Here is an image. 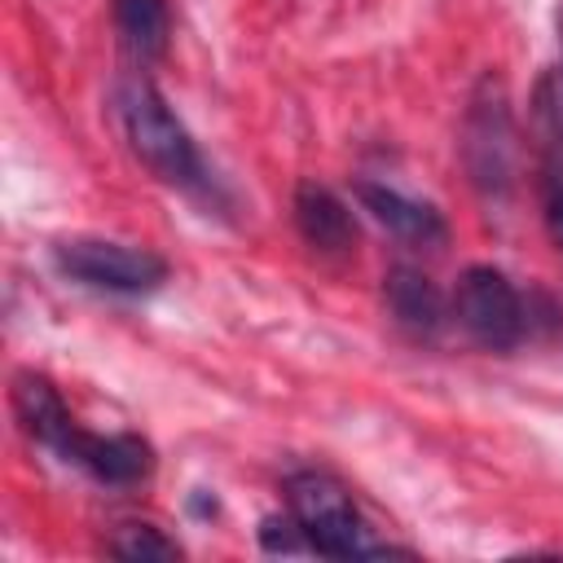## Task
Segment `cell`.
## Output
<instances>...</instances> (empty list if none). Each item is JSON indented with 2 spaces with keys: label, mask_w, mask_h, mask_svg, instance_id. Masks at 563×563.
Here are the masks:
<instances>
[{
  "label": "cell",
  "mask_w": 563,
  "mask_h": 563,
  "mask_svg": "<svg viewBox=\"0 0 563 563\" xmlns=\"http://www.w3.org/2000/svg\"><path fill=\"white\" fill-rule=\"evenodd\" d=\"M295 224H299L303 242L321 255H347L356 242V220H352L347 202L317 180H303L295 189Z\"/></svg>",
  "instance_id": "obj_8"
},
{
  "label": "cell",
  "mask_w": 563,
  "mask_h": 563,
  "mask_svg": "<svg viewBox=\"0 0 563 563\" xmlns=\"http://www.w3.org/2000/svg\"><path fill=\"white\" fill-rule=\"evenodd\" d=\"M462 163L471 185L501 202L515 189V167H519V136H515V114H510V97L501 75H479V84L471 88L466 101V119H462Z\"/></svg>",
  "instance_id": "obj_1"
},
{
  "label": "cell",
  "mask_w": 563,
  "mask_h": 563,
  "mask_svg": "<svg viewBox=\"0 0 563 563\" xmlns=\"http://www.w3.org/2000/svg\"><path fill=\"white\" fill-rule=\"evenodd\" d=\"M541 211H545V229H550L554 246L563 251V163H545V180H541Z\"/></svg>",
  "instance_id": "obj_15"
},
{
  "label": "cell",
  "mask_w": 563,
  "mask_h": 563,
  "mask_svg": "<svg viewBox=\"0 0 563 563\" xmlns=\"http://www.w3.org/2000/svg\"><path fill=\"white\" fill-rule=\"evenodd\" d=\"M53 264L70 282H84L92 290H114V295H145L167 282L163 255L145 246L110 242V238H66L53 246Z\"/></svg>",
  "instance_id": "obj_4"
},
{
  "label": "cell",
  "mask_w": 563,
  "mask_h": 563,
  "mask_svg": "<svg viewBox=\"0 0 563 563\" xmlns=\"http://www.w3.org/2000/svg\"><path fill=\"white\" fill-rule=\"evenodd\" d=\"M453 308H457L462 330L479 347L506 352V347H515L523 339V325H528L523 299H519L515 282L501 268H493V264H475V268H466L457 277Z\"/></svg>",
  "instance_id": "obj_5"
},
{
  "label": "cell",
  "mask_w": 563,
  "mask_h": 563,
  "mask_svg": "<svg viewBox=\"0 0 563 563\" xmlns=\"http://www.w3.org/2000/svg\"><path fill=\"white\" fill-rule=\"evenodd\" d=\"M286 501L299 528L308 532L312 554L325 559H356V554H378V541H369V528L352 501V493L325 475V471H295L286 479Z\"/></svg>",
  "instance_id": "obj_3"
},
{
  "label": "cell",
  "mask_w": 563,
  "mask_h": 563,
  "mask_svg": "<svg viewBox=\"0 0 563 563\" xmlns=\"http://www.w3.org/2000/svg\"><path fill=\"white\" fill-rule=\"evenodd\" d=\"M356 198H361V207H365L387 233H396L400 242H413V246H440V242L449 238L444 216H440L431 202L400 194L396 185L361 180V185H356Z\"/></svg>",
  "instance_id": "obj_7"
},
{
  "label": "cell",
  "mask_w": 563,
  "mask_h": 563,
  "mask_svg": "<svg viewBox=\"0 0 563 563\" xmlns=\"http://www.w3.org/2000/svg\"><path fill=\"white\" fill-rule=\"evenodd\" d=\"M119 119H123V136H128L132 154L163 185H198L202 158L194 150V136L185 132V123L172 114V106L158 97L154 84H145V79L128 84L119 97Z\"/></svg>",
  "instance_id": "obj_2"
},
{
  "label": "cell",
  "mask_w": 563,
  "mask_h": 563,
  "mask_svg": "<svg viewBox=\"0 0 563 563\" xmlns=\"http://www.w3.org/2000/svg\"><path fill=\"white\" fill-rule=\"evenodd\" d=\"M57 457L70 462V466H84L92 479H101L110 488H132L154 466V453L141 435H92L84 427L70 431V440Z\"/></svg>",
  "instance_id": "obj_6"
},
{
  "label": "cell",
  "mask_w": 563,
  "mask_h": 563,
  "mask_svg": "<svg viewBox=\"0 0 563 563\" xmlns=\"http://www.w3.org/2000/svg\"><path fill=\"white\" fill-rule=\"evenodd\" d=\"M532 106H537V128L545 141V163H563V62L537 79Z\"/></svg>",
  "instance_id": "obj_12"
},
{
  "label": "cell",
  "mask_w": 563,
  "mask_h": 563,
  "mask_svg": "<svg viewBox=\"0 0 563 563\" xmlns=\"http://www.w3.org/2000/svg\"><path fill=\"white\" fill-rule=\"evenodd\" d=\"M383 299H387V312L396 317V325L418 339H427L444 325V299H440L435 282L409 264H396L383 277Z\"/></svg>",
  "instance_id": "obj_10"
},
{
  "label": "cell",
  "mask_w": 563,
  "mask_h": 563,
  "mask_svg": "<svg viewBox=\"0 0 563 563\" xmlns=\"http://www.w3.org/2000/svg\"><path fill=\"white\" fill-rule=\"evenodd\" d=\"M13 413H18L22 431L31 440H40L44 449H53V453H62L66 440H70V431L79 427L70 418L66 400L57 396V387L44 374H18L13 378Z\"/></svg>",
  "instance_id": "obj_9"
},
{
  "label": "cell",
  "mask_w": 563,
  "mask_h": 563,
  "mask_svg": "<svg viewBox=\"0 0 563 563\" xmlns=\"http://www.w3.org/2000/svg\"><path fill=\"white\" fill-rule=\"evenodd\" d=\"M114 559H128V563H154V559H180V545L172 537H163L154 523H123L110 545H106Z\"/></svg>",
  "instance_id": "obj_13"
},
{
  "label": "cell",
  "mask_w": 563,
  "mask_h": 563,
  "mask_svg": "<svg viewBox=\"0 0 563 563\" xmlns=\"http://www.w3.org/2000/svg\"><path fill=\"white\" fill-rule=\"evenodd\" d=\"M260 545L268 550V554H303V550H312L308 545V532L299 528V519L286 510V515H268L264 523H260Z\"/></svg>",
  "instance_id": "obj_14"
},
{
  "label": "cell",
  "mask_w": 563,
  "mask_h": 563,
  "mask_svg": "<svg viewBox=\"0 0 563 563\" xmlns=\"http://www.w3.org/2000/svg\"><path fill=\"white\" fill-rule=\"evenodd\" d=\"M114 26L136 62H154L167 53V35H172L167 0H114Z\"/></svg>",
  "instance_id": "obj_11"
}]
</instances>
